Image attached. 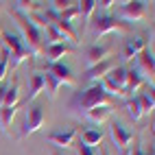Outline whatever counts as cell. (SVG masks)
I'll return each mask as SVG.
<instances>
[{
	"label": "cell",
	"mask_w": 155,
	"mask_h": 155,
	"mask_svg": "<svg viewBox=\"0 0 155 155\" xmlns=\"http://www.w3.org/2000/svg\"><path fill=\"white\" fill-rule=\"evenodd\" d=\"M15 20H18V28L22 31V39L28 46L31 55L33 57H42V48L46 44L44 39V26H39L35 22L33 13H20L15 11Z\"/></svg>",
	"instance_id": "6da1fadb"
},
{
	"label": "cell",
	"mask_w": 155,
	"mask_h": 155,
	"mask_svg": "<svg viewBox=\"0 0 155 155\" xmlns=\"http://www.w3.org/2000/svg\"><path fill=\"white\" fill-rule=\"evenodd\" d=\"M44 68V77H46V85H48V96L55 98L61 85L68 87H77V77L72 74V68L64 61H53V64H46L42 61Z\"/></svg>",
	"instance_id": "7a4b0ae2"
},
{
	"label": "cell",
	"mask_w": 155,
	"mask_h": 155,
	"mask_svg": "<svg viewBox=\"0 0 155 155\" xmlns=\"http://www.w3.org/2000/svg\"><path fill=\"white\" fill-rule=\"evenodd\" d=\"M111 96L107 94V90L103 87V83L98 81V83H92L87 90H83L81 94L74 96V101H72V107H74L77 111L85 114L90 109L94 107H101V105H111Z\"/></svg>",
	"instance_id": "3957f363"
},
{
	"label": "cell",
	"mask_w": 155,
	"mask_h": 155,
	"mask_svg": "<svg viewBox=\"0 0 155 155\" xmlns=\"http://www.w3.org/2000/svg\"><path fill=\"white\" fill-rule=\"evenodd\" d=\"M90 28L94 37H103L107 33H125L129 31V24H125L122 20H118L109 11H94V15L90 18Z\"/></svg>",
	"instance_id": "277c9868"
},
{
	"label": "cell",
	"mask_w": 155,
	"mask_h": 155,
	"mask_svg": "<svg viewBox=\"0 0 155 155\" xmlns=\"http://www.w3.org/2000/svg\"><path fill=\"white\" fill-rule=\"evenodd\" d=\"M0 42H2V48L9 53V68H18L24 59L33 57L31 55L28 46L24 44V39L20 33H11V31H2L0 35Z\"/></svg>",
	"instance_id": "5b68a950"
},
{
	"label": "cell",
	"mask_w": 155,
	"mask_h": 155,
	"mask_svg": "<svg viewBox=\"0 0 155 155\" xmlns=\"http://www.w3.org/2000/svg\"><path fill=\"white\" fill-rule=\"evenodd\" d=\"M46 122V109L42 103H31L26 105V111H24V122L20 127V138H26L31 133H35L44 127Z\"/></svg>",
	"instance_id": "8992f818"
},
{
	"label": "cell",
	"mask_w": 155,
	"mask_h": 155,
	"mask_svg": "<svg viewBox=\"0 0 155 155\" xmlns=\"http://www.w3.org/2000/svg\"><path fill=\"white\" fill-rule=\"evenodd\" d=\"M109 133H111V140H114V147H116L118 155H129L131 142H133V131L127 129L118 118H114L109 125Z\"/></svg>",
	"instance_id": "52a82bcc"
},
{
	"label": "cell",
	"mask_w": 155,
	"mask_h": 155,
	"mask_svg": "<svg viewBox=\"0 0 155 155\" xmlns=\"http://www.w3.org/2000/svg\"><path fill=\"white\" fill-rule=\"evenodd\" d=\"M125 79H127V66H114L105 77L101 79L103 87L107 90V94L111 96H122V90H125Z\"/></svg>",
	"instance_id": "ba28073f"
},
{
	"label": "cell",
	"mask_w": 155,
	"mask_h": 155,
	"mask_svg": "<svg viewBox=\"0 0 155 155\" xmlns=\"http://www.w3.org/2000/svg\"><path fill=\"white\" fill-rule=\"evenodd\" d=\"M77 133H79L77 127H72V125H66L64 127V125H61V127H57L53 131H48L46 133V140L53 144V147H57V149H70L72 144H74Z\"/></svg>",
	"instance_id": "9c48e42d"
},
{
	"label": "cell",
	"mask_w": 155,
	"mask_h": 155,
	"mask_svg": "<svg viewBox=\"0 0 155 155\" xmlns=\"http://www.w3.org/2000/svg\"><path fill=\"white\" fill-rule=\"evenodd\" d=\"M136 70H138V74L142 77L144 83H149L151 90H153V70H155V64H153V50L149 46L136 57Z\"/></svg>",
	"instance_id": "30bf717a"
},
{
	"label": "cell",
	"mask_w": 155,
	"mask_h": 155,
	"mask_svg": "<svg viewBox=\"0 0 155 155\" xmlns=\"http://www.w3.org/2000/svg\"><path fill=\"white\" fill-rule=\"evenodd\" d=\"M149 46V39L147 35H131L129 39H125V44H122V50H120V59L122 61H131V59H136L144 48Z\"/></svg>",
	"instance_id": "8fae6325"
},
{
	"label": "cell",
	"mask_w": 155,
	"mask_h": 155,
	"mask_svg": "<svg viewBox=\"0 0 155 155\" xmlns=\"http://www.w3.org/2000/svg\"><path fill=\"white\" fill-rule=\"evenodd\" d=\"M147 5L149 2H140V0H136V2H125L120 9H118V20H122V22H138V20H142L144 15H147Z\"/></svg>",
	"instance_id": "7c38bea8"
},
{
	"label": "cell",
	"mask_w": 155,
	"mask_h": 155,
	"mask_svg": "<svg viewBox=\"0 0 155 155\" xmlns=\"http://www.w3.org/2000/svg\"><path fill=\"white\" fill-rule=\"evenodd\" d=\"M109 53H111V48H109V46H105V44H101V42L90 44V46L85 48V53H83V57H85V66H87V68H92V66L101 64V61L109 59Z\"/></svg>",
	"instance_id": "4fadbf2b"
},
{
	"label": "cell",
	"mask_w": 155,
	"mask_h": 155,
	"mask_svg": "<svg viewBox=\"0 0 155 155\" xmlns=\"http://www.w3.org/2000/svg\"><path fill=\"white\" fill-rule=\"evenodd\" d=\"M74 53V48L70 44H46L42 48V55H44V61L46 64H53V61H61L64 55H70Z\"/></svg>",
	"instance_id": "5bb4252c"
},
{
	"label": "cell",
	"mask_w": 155,
	"mask_h": 155,
	"mask_svg": "<svg viewBox=\"0 0 155 155\" xmlns=\"http://www.w3.org/2000/svg\"><path fill=\"white\" fill-rule=\"evenodd\" d=\"M114 66H116V61L109 57V59H105V61H101V64L87 68V70H85V74H83V79H85V81H92V83H98V81L105 77Z\"/></svg>",
	"instance_id": "9a60e30c"
},
{
	"label": "cell",
	"mask_w": 155,
	"mask_h": 155,
	"mask_svg": "<svg viewBox=\"0 0 155 155\" xmlns=\"http://www.w3.org/2000/svg\"><path fill=\"white\" fill-rule=\"evenodd\" d=\"M142 85H144V81H142V77L138 74V70H136V68H127V79H125V90H122V96H125V98L133 96V92H138Z\"/></svg>",
	"instance_id": "2e32d148"
},
{
	"label": "cell",
	"mask_w": 155,
	"mask_h": 155,
	"mask_svg": "<svg viewBox=\"0 0 155 155\" xmlns=\"http://www.w3.org/2000/svg\"><path fill=\"white\" fill-rule=\"evenodd\" d=\"M46 90V77L44 72H33L31 74V87H28V96H26V105L35 103V98L39 96V92Z\"/></svg>",
	"instance_id": "e0dca14e"
},
{
	"label": "cell",
	"mask_w": 155,
	"mask_h": 155,
	"mask_svg": "<svg viewBox=\"0 0 155 155\" xmlns=\"http://www.w3.org/2000/svg\"><path fill=\"white\" fill-rule=\"evenodd\" d=\"M103 138H105V131L103 129H83L81 131V142L85 147H92V149H96L98 144H103Z\"/></svg>",
	"instance_id": "ac0fdd59"
},
{
	"label": "cell",
	"mask_w": 155,
	"mask_h": 155,
	"mask_svg": "<svg viewBox=\"0 0 155 155\" xmlns=\"http://www.w3.org/2000/svg\"><path fill=\"white\" fill-rule=\"evenodd\" d=\"M111 111H114V105H101V107H94V109L85 111L83 116L92 122H96V125H101V122H105L111 116Z\"/></svg>",
	"instance_id": "d6986e66"
},
{
	"label": "cell",
	"mask_w": 155,
	"mask_h": 155,
	"mask_svg": "<svg viewBox=\"0 0 155 155\" xmlns=\"http://www.w3.org/2000/svg\"><path fill=\"white\" fill-rule=\"evenodd\" d=\"M140 107H142V114H153V107H155V98H153V90H142L140 94L136 96Z\"/></svg>",
	"instance_id": "ffe728a7"
},
{
	"label": "cell",
	"mask_w": 155,
	"mask_h": 155,
	"mask_svg": "<svg viewBox=\"0 0 155 155\" xmlns=\"http://www.w3.org/2000/svg\"><path fill=\"white\" fill-rule=\"evenodd\" d=\"M15 105H20V87H18V83L9 85V90H7V94H5V101H2V105H0V109L15 107Z\"/></svg>",
	"instance_id": "44dd1931"
},
{
	"label": "cell",
	"mask_w": 155,
	"mask_h": 155,
	"mask_svg": "<svg viewBox=\"0 0 155 155\" xmlns=\"http://www.w3.org/2000/svg\"><path fill=\"white\" fill-rule=\"evenodd\" d=\"M125 109H127V116H129L133 122H138V120L142 118V107H140V103H138L136 96H129V98L125 101Z\"/></svg>",
	"instance_id": "7402d4cb"
},
{
	"label": "cell",
	"mask_w": 155,
	"mask_h": 155,
	"mask_svg": "<svg viewBox=\"0 0 155 155\" xmlns=\"http://www.w3.org/2000/svg\"><path fill=\"white\" fill-rule=\"evenodd\" d=\"M77 11H79V15L83 18V20L90 22L92 13L96 11V0H83V2H77Z\"/></svg>",
	"instance_id": "603a6c76"
},
{
	"label": "cell",
	"mask_w": 155,
	"mask_h": 155,
	"mask_svg": "<svg viewBox=\"0 0 155 155\" xmlns=\"http://www.w3.org/2000/svg\"><path fill=\"white\" fill-rule=\"evenodd\" d=\"M7 72H9V53L2 48V50H0V83L5 81Z\"/></svg>",
	"instance_id": "cb8c5ba5"
},
{
	"label": "cell",
	"mask_w": 155,
	"mask_h": 155,
	"mask_svg": "<svg viewBox=\"0 0 155 155\" xmlns=\"http://www.w3.org/2000/svg\"><path fill=\"white\" fill-rule=\"evenodd\" d=\"M77 155H96V149L85 147L83 142H79V144H77Z\"/></svg>",
	"instance_id": "d4e9b609"
},
{
	"label": "cell",
	"mask_w": 155,
	"mask_h": 155,
	"mask_svg": "<svg viewBox=\"0 0 155 155\" xmlns=\"http://www.w3.org/2000/svg\"><path fill=\"white\" fill-rule=\"evenodd\" d=\"M7 90H9V83H0V105H2V101H5V94H7Z\"/></svg>",
	"instance_id": "484cf974"
},
{
	"label": "cell",
	"mask_w": 155,
	"mask_h": 155,
	"mask_svg": "<svg viewBox=\"0 0 155 155\" xmlns=\"http://www.w3.org/2000/svg\"><path fill=\"white\" fill-rule=\"evenodd\" d=\"M129 155H144V149H142V142H138L136 147H133V153H129Z\"/></svg>",
	"instance_id": "4316f807"
},
{
	"label": "cell",
	"mask_w": 155,
	"mask_h": 155,
	"mask_svg": "<svg viewBox=\"0 0 155 155\" xmlns=\"http://www.w3.org/2000/svg\"><path fill=\"white\" fill-rule=\"evenodd\" d=\"M98 149H101V155H109V151H107V147H103V144H98Z\"/></svg>",
	"instance_id": "83f0119b"
},
{
	"label": "cell",
	"mask_w": 155,
	"mask_h": 155,
	"mask_svg": "<svg viewBox=\"0 0 155 155\" xmlns=\"http://www.w3.org/2000/svg\"><path fill=\"white\" fill-rule=\"evenodd\" d=\"M144 155H155V153H153V147H151V151H149V153H144Z\"/></svg>",
	"instance_id": "f1b7e54d"
},
{
	"label": "cell",
	"mask_w": 155,
	"mask_h": 155,
	"mask_svg": "<svg viewBox=\"0 0 155 155\" xmlns=\"http://www.w3.org/2000/svg\"><path fill=\"white\" fill-rule=\"evenodd\" d=\"M0 35H2V26H0Z\"/></svg>",
	"instance_id": "f546056e"
}]
</instances>
